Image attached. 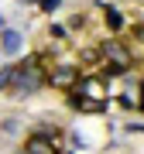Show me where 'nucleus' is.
<instances>
[{
  "label": "nucleus",
  "instance_id": "f257e3e1",
  "mask_svg": "<svg viewBox=\"0 0 144 154\" xmlns=\"http://www.w3.org/2000/svg\"><path fill=\"white\" fill-rule=\"evenodd\" d=\"M45 69H48V65L41 62V55H31V58L17 62L11 93L14 96H34L38 89H45Z\"/></svg>",
  "mask_w": 144,
  "mask_h": 154
},
{
  "label": "nucleus",
  "instance_id": "f03ea898",
  "mask_svg": "<svg viewBox=\"0 0 144 154\" xmlns=\"http://www.w3.org/2000/svg\"><path fill=\"white\" fill-rule=\"evenodd\" d=\"M79 75H83L79 62H52V65L45 69V86L58 89V93H69V89L79 82Z\"/></svg>",
  "mask_w": 144,
  "mask_h": 154
},
{
  "label": "nucleus",
  "instance_id": "7ed1b4c3",
  "mask_svg": "<svg viewBox=\"0 0 144 154\" xmlns=\"http://www.w3.org/2000/svg\"><path fill=\"white\" fill-rule=\"evenodd\" d=\"M21 154H62L55 127L41 123L38 130H31L28 137H24V147H21Z\"/></svg>",
  "mask_w": 144,
  "mask_h": 154
},
{
  "label": "nucleus",
  "instance_id": "20e7f679",
  "mask_svg": "<svg viewBox=\"0 0 144 154\" xmlns=\"http://www.w3.org/2000/svg\"><path fill=\"white\" fill-rule=\"evenodd\" d=\"M69 93L79 96V99H96V103H106V93H110V89H106V75L96 72V75H79V82L72 86Z\"/></svg>",
  "mask_w": 144,
  "mask_h": 154
},
{
  "label": "nucleus",
  "instance_id": "39448f33",
  "mask_svg": "<svg viewBox=\"0 0 144 154\" xmlns=\"http://www.w3.org/2000/svg\"><path fill=\"white\" fill-rule=\"evenodd\" d=\"M100 58L110 62V65H120V69H130V65H134V51H130L120 38L103 41V45H100Z\"/></svg>",
  "mask_w": 144,
  "mask_h": 154
},
{
  "label": "nucleus",
  "instance_id": "423d86ee",
  "mask_svg": "<svg viewBox=\"0 0 144 154\" xmlns=\"http://www.w3.org/2000/svg\"><path fill=\"white\" fill-rule=\"evenodd\" d=\"M24 48V38H21V31H14V28H7L4 34H0V55H17V51Z\"/></svg>",
  "mask_w": 144,
  "mask_h": 154
},
{
  "label": "nucleus",
  "instance_id": "0eeeda50",
  "mask_svg": "<svg viewBox=\"0 0 144 154\" xmlns=\"http://www.w3.org/2000/svg\"><path fill=\"white\" fill-rule=\"evenodd\" d=\"M100 11H103V24H106L110 31H120V28H124V14L117 11L113 4H100Z\"/></svg>",
  "mask_w": 144,
  "mask_h": 154
},
{
  "label": "nucleus",
  "instance_id": "6e6552de",
  "mask_svg": "<svg viewBox=\"0 0 144 154\" xmlns=\"http://www.w3.org/2000/svg\"><path fill=\"white\" fill-rule=\"evenodd\" d=\"M14 69H17V62H7V65H0V93H7L14 82Z\"/></svg>",
  "mask_w": 144,
  "mask_h": 154
},
{
  "label": "nucleus",
  "instance_id": "1a4fd4ad",
  "mask_svg": "<svg viewBox=\"0 0 144 154\" xmlns=\"http://www.w3.org/2000/svg\"><path fill=\"white\" fill-rule=\"evenodd\" d=\"M79 62H83V65H100V48H86V51H79Z\"/></svg>",
  "mask_w": 144,
  "mask_h": 154
},
{
  "label": "nucleus",
  "instance_id": "9d476101",
  "mask_svg": "<svg viewBox=\"0 0 144 154\" xmlns=\"http://www.w3.org/2000/svg\"><path fill=\"white\" fill-rule=\"evenodd\" d=\"M38 7H41L45 14H52V11H58V7H62V0H38Z\"/></svg>",
  "mask_w": 144,
  "mask_h": 154
},
{
  "label": "nucleus",
  "instance_id": "9b49d317",
  "mask_svg": "<svg viewBox=\"0 0 144 154\" xmlns=\"http://www.w3.org/2000/svg\"><path fill=\"white\" fill-rule=\"evenodd\" d=\"M65 28H62V24H52V28H48V38H55V41H62V38H65Z\"/></svg>",
  "mask_w": 144,
  "mask_h": 154
},
{
  "label": "nucleus",
  "instance_id": "f8f14e48",
  "mask_svg": "<svg viewBox=\"0 0 144 154\" xmlns=\"http://www.w3.org/2000/svg\"><path fill=\"white\" fill-rule=\"evenodd\" d=\"M134 34H141V38H144V28H134Z\"/></svg>",
  "mask_w": 144,
  "mask_h": 154
},
{
  "label": "nucleus",
  "instance_id": "ddd939ff",
  "mask_svg": "<svg viewBox=\"0 0 144 154\" xmlns=\"http://www.w3.org/2000/svg\"><path fill=\"white\" fill-rule=\"evenodd\" d=\"M21 4H38V0H21Z\"/></svg>",
  "mask_w": 144,
  "mask_h": 154
},
{
  "label": "nucleus",
  "instance_id": "4468645a",
  "mask_svg": "<svg viewBox=\"0 0 144 154\" xmlns=\"http://www.w3.org/2000/svg\"><path fill=\"white\" fill-rule=\"evenodd\" d=\"M0 28H4V17H0Z\"/></svg>",
  "mask_w": 144,
  "mask_h": 154
}]
</instances>
